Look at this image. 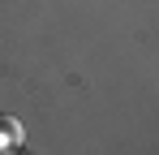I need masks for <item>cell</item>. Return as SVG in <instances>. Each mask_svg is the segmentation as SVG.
Returning <instances> with one entry per match:
<instances>
[{"label":"cell","mask_w":159,"mask_h":155,"mask_svg":"<svg viewBox=\"0 0 159 155\" xmlns=\"http://www.w3.org/2000/svg\"><path fill=\"white\" fill-rule=\"evenodd\" d=\"M22 121H13V116H0V147H13V142H22Z\"/></svg>","instance_id":"obj_1"},{"label":"cell","mask_w":159,"mask_h":155,"mask_svg":"<svg viewBox=\"0 0 159 155\" xmlns=\"http://www.w3.org/2000/svg\"><path fill=\"white\" fill-rule=\"evenodd\" d=\"M4 155H9V151H4Z\"/></svg>","instance_id":"obj_2"}]
</instances>
